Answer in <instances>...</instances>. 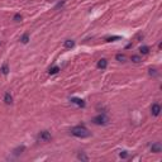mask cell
Instances as JSON below:
<instances>
[{
    "mask_svg": "<svg viewBox=\"0 0 162 162\" xmlns=\"http://www.w3.org/2000/svg\"><path fill=\"white\" fill-rule=\"evenodd\" d=\"M71 134L77 137V138H86V137L90 136V132L84 126H76V127H73L71 129Z\"/></svg>",
    "mask_w": 162,
    "mask_h": 162,
    "instance_id": "obj_1",
    "label": "cell"
},
{
    "mask_svg": "<svg viewBox=\"0 0 162 162\" xmlns=\"http://www.w3.org/2000/svg\"><path fill=\"white\" fill-rule=\"evenodd\" d=\"M91 122L94 124H96V126H105V124H108L109 119H108V116L105 114H99V115H96L95 118H93Z\"/></svg>",
    "mask_w": 162,
    "mask_h": 162,
    "instance_id": "obj_2",
    "label": "cell"
},
{
    "mask_svg": "<svg viewBox=\"0 0 162 162\" xmlns=\"http://www.w3.org/2000/svg\"><path fill=\"white\" fill-rule=\"evenodd\" d=\"M51 138H52V136H51V133L48 130H42L41 133L38 134V139L42 141V142H48Z\"/></svg>",
    "mask_w": 162,
    "mask_h": 162,
    "instance_id": "obj_3",
    "label": "cell"
},
{
    "mask_svg": "<svg viewBox=\"0 0 162 162\" xmlns=\"http://www.w3.org/2000/svg\"><path fill=\"white\" fill-rule=\"evenodd\" d=\"M151 113H152V115H154V116L160 115V113H161V106H160V104H153V105L151 106Z\"/></svg>",
    "mask_w": 162,
    "mask_h": 162,
    "instance_id": "obj_4",
    "label": "cell"
},
{
    "mask_svg": "<svg viewBox=\"0 0 162 162\" xmlns=\"http://www.w3.org/2000/svg\"><path fill=\"white\" fill-rule=\"evenodd\" d=\"M151 151H152L153 153H160V152L162 151V146H161V143H158V142L153 143L152 147H151Z\"/></svg>",
    "mask_w": 162,
    "mask_h": 162,
    "instance_id": "obj_5",
    "label": "cell"
},
{
    "mask_svg": "<svg viewBox=\"0 0 162 162\" xmlns=\"http://www.w3.org/2000/svg\"><path fill=\"white\" fill-rule=\"evenodd\" d=\"M70 101L73 103V104H76L77 106H81V108H84V106H85V101H84L82 99H79V98H71Z\"/></svg>",
    "mask_w": 162,
    "mask_h": 162,
    "instance_id": "obj_6",
    "label": "cell"
},
{
    "mask_svg": "<svg viewBox=\"0 0 162 162\" xmlns=\"http://www.w3.org/2000/svg\"><path fill=\"white\" fill-rule=\"evenodd\" d=\"M98 69H101V70H104V69H106V66H108V61L105 60V58H101V60H99L98 61Z\"/></svg>",
    "mask_w": 162,
    "mask_h": 162,
    "instance_id": "obj_7",
    "label": "cell"
},
{
    "mask_svg": "<svg viewBox=\"0 0 162 162\" xmlns=\"http://www.w3.org/2000/svg\"><path fill=\"white\" fill-rule=\"evenodd\" d=\"M4 101H5V104H12V103H13V98H12L10 93H5V95H4Z\"/></svg>",
    "mask_w": 162,
    "mask_h": 162,
    "instance_id": "obj_8",
    "label": "cell"
},
{
    "mask_svg": "<svg viewBox=\"0 0 162 162\" xmlns=\"http://www.w3.org/2000/svg\"><path fill=\"white\" fill-rule=\"evenodd\" d=\"M63 46H65L66 48H72L73 46H75V42H73L72 39H67V41H65Z\"/></svg>",
    "mask_w": 162,
    "mask_h": 162,
    "instance_id": "obj_9",
    "label": "cell"
},
{
    "mask_svg": "<svg viewBox=\"0 0 162 162\" xmlns=\"http://www.w3.org/2000/svg\"><path fill=\"white\" fill-rule=\"evenodd\" d=\"M122 39L120 35H112V37H108L106 38V42H114V41H119Z\"/></svg>",
    "mask_w": 162,
    "mask_h": 162,
    "instance_id": "obj_10",
    "label": "cell"
},
{
    "mask_svg": "<svg viewBox=\"0 0 162 162\" xmlns=\"http://www.w3.org/2000/svg\"><path fill=\"white\" fill-rule=\"evenodd\" d=\"M58 71H60V67H58V66H53L52 69H49L48 73H49V75H55V73H57Z\"/></svg>",
    "mask_w": 162,
    "mask_h": 162,
    "instance_id": "obj_11",
    "label": "cell"
},
{
    "mask_svg": "<svg viewBox=\"0 0 162 162\" xmlns=\"http://www.w3.org/2000/svg\"><path fill=\"white\" fill-rule=\"evenodd\" d=\"M1 72L4 73V75H8L9 73V67H8V63H4L1 66Z\"/></svg>",
    "mask_w": 162,
    "mask_h": 162,
    "instance_id": "obj_12",
    "label": "cell"
},
{
    "mask_svg": "<svg viewBox=\"0 0 162 162\" xmlns=\"http://www.w3.org/2000/svg\"><path fill=\"white\" fill-rule=\"evenodd\" d=\"M139 52H141L142 55H147V53L150 52V48L147 47V46H142L141 48H139Z\"/></svg>",
    "mask_w": 162,
    "mask_h": 162,
    "instance_id": "obj_13",
    "label": "cell"
},
{
    "mask_svg": "<svg viewBox=\"0 0 162 162\" xmlns=\"http://www.w3.org/2000/svg\"><path fill=\"white\" fill-rule=\"evenodd\" d=\"M20 41H22V43H28V41H29V34L28 33H24L23 35H22Z\"/></svg>",
    "mask_w": 162,
    "mask_h": 162,
    "instance_id": "obj_14",
    "label": "cell"
},
{
    "mask_svg": "<svg viewBox=\"0 0 162 162\" xmlns=\"http://www.w3.org/2000/svg\"><path fill=\"white\" fill-rule=\"evenodd\" d=\"M115 58H116L118 61H124V60H126V56L122 55V53H118V55L115 56Z\"/></svg>",
    "mask_w": 162,
    "mask_h": 162,
    "instance_id": "obj_15",
    "label": "cell"
},
{
    "mask_svg": "<svg viewBox=\"0 0 162 162\" xmlns=\"http://www.w3.org/2000/svg\"><path fill=\"white\" fill-rule=\"evenodd\" d=\"M77 157H79V160H82V161H87V160H89V158H87V156H86V154H84V153H80Z\"/></svg>",
    "mask_w": 162,
    "mask_h": 162,
    "instance_id": "obj_16",
    "label": "cell"
},
{
    "mask_svg": "<svg viewBox=\"0 0 162 162\" xmlns=\"http://www.w3.org/2000/svg\"><path fill=\"white\" fill-rule=\"evenodd\" d=\"M132 61L134 63H138V62H141V58H139V56H132Z\"/></svg>",
    "mask_w": 162,
    "mask_h": 162,
    "instance_id": "obj_17",
    "label": "cell"
},
{
    "mask_svg": "<svg viewBox=\"0 0 162 162\" xmlns=\"http://www.w3.org/2000/svg\"><path fill=\"white\" fill-rule=\"evenodd\" d=\"M23 151H24V146H22V147H19V148H17L15 151H14V153H15V154H19V153H22Z\"/></svg>",
    "mask_w": 162,
    "mask_h": 162,
    "instance_id": "obj_18",
    "label": "cell"
},
{
    "mask_svg": "<svg viewBox=\"0 0 162 162\" xmlns=\"http://www.w3.org/2000/svg\"><path fill=\"white\" fill-rule=\"evenodd\" d=\"M13 19L15 20V22H20V20H22V15H20V14H15Z\"/></svg>",
    "mask_w": 162,
    "mask_h": 162,
    "instance_id": "obj_19",
    "label": "cell"
},
{
    "mask_svg": "<svg viewBox=\"0 0 162 162\" xmlns=\"http://www.w3.org/2000/svg\"><path fill=\"white\" fill-rule=\"evenodd\" d=\"M128 156V153L127 152H123V153H120V157H123V158H126Z\"/></svg>",
    "mask_w": 162,
    "mask_h": 162,
    "instance_id": "obj_20",
    "label": "cell"
},
{
    "mask_svg": "<svg viewBox=\"0 0 162 162\" xmlns=\"http://www.w3.org/2000/svg\"><path fill=\"white\" fill-rule=\"evenodd\" d=\"M150 75H156V70H150Z\"/></svg>",
    "mask_w": 162,
    "mask_h": 162,
    "instance_id": "obj_21",
    "label": "cell"
}]
</instances>
